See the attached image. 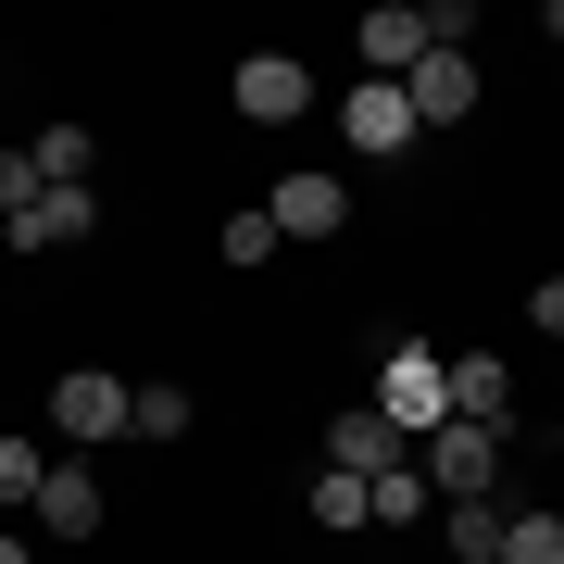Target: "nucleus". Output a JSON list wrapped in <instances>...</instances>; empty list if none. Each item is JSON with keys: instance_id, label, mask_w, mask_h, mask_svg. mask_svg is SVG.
<instances>
[{"instance_id": "obj_18", "label": "nucleus", "mask_w": 564, "mask_h": 564, "mask_svg": "<svg viewBox=\"0 0 564 564\" xmlns=\"http://www.w3.org/2000/svg\"><path fill=\"white\" fill-rule=\"evenodd\" d=\"M25 202H51V176H39V151H25V139H0V226H13Z\"/></svg>"}, {"instance_id": "obj_2", "label": "nucleus", "mask_w": 564, "mask_h": 564, "mask_svg": "<svg viewBox=\"0 0 564 564\" xmlns=\"http://www.w3.org/2000/svg\"><path fill=\"white\" fill-rule=\"evenodd\" d=\"M502 452H514L502 426H464V414L440 426V440H414V464H426L440 502H489V489H502Z\"/></svg>"}, {"instance_id": "obj_13", "label": "nucleus", "mask_w": 564, "mask_h": 564, "mask_svg": "<svg viewBox=\"0 0 564 564\" xmlns=\"http://www.w3.org/2000/svg\"><path fill=\"white\" fill-rule=\"evenodd\" d=\"M25 151H39V176H51V188H88V163H101V139H88L76 113H51V126H39Z\"/></svg>"}, {"instance_id": "obj_1", "label": "nucleus", "mask_w": 564, "mask_h": 564, "mask_svg": "<svg viewBox=\"0 0 564 564\" xmlns=\"http://www.w3.org/2000/svg\"><path fill=\"white\" fill-rule=\"evenodd\" d=\"M377 414L402 426V440H440V426H452V351L389 339V364H377Z\"/></svg>"}, {"instance_id": "obj_4", "label": "nucleus", "mask_w": 564, "mask_h": 564, "mask_svg": "<svg viewBox=\"0 0 564 564\" xmlns=\"http://www.w3.org/2000/svg\"><path fill=\"white\" fill-rule=\"evenodd\" d=\"M226 101H239V126H302V113H314V76H302L289 51H251L239 76H226Z\"/></svg>"}, {"instance_id": "obj_21", "label": "nucleus", "mask_w": 564, "mask_h": 564, "mask_svg": "<svg viewBox=\"0 0 564 564\" xmlns=\"http://www.w3.org/2000/svg\"><path fill=\"white\" fill-rule=\"evenodd\" d=\"M527 326H540V339H564V276H540V289H527Z\"/></svg>"}, {"instance_id": "obj_5", "label": "nucleus", "mask_w": 564, "mask_h": 564, "mask_svg": "<svg viewBox=\"0 0 564 564\" xmlns=\"http://www.w3.org/2000/svg\"><path fill=\"white\" fill-rule=\"evenodd\" d=\"M339 139H351L364 163H389V151H414L426 126H414V101H402L389 76H351V101H339Z\"/></svg>"}, {"instance_id": "obj_17", "label": "nucleus", "mask_w": 564, "mask_h": 564, "mask_svg": "<svg viewBox=\"0 0 564 564\" xmlns=\"http://www.w3.org/2000/svg\"><path fill=\"white\" fill-rule=\"evenodd\" d=\"M414 514H440V489H426V464H389L377 477V527H414Z\"/></svg>"}, {"instance_id": "obj_9", "label": "nucleus", "mask_w": 564, "mask_h": 564, "mask_svg": "<svg viewBox=\"0 0 564 564\" xmlns=\"http://www.w3.org/2000/svg\"><path fill=\"white\" fill-rule=\"evenodd\" d=\"M0 239H13V251H76V239H101V188H51V202H25Z\"/></svg>"}, {"instance_id": "obj_6", "label": "nucleus", "mask_w": 564, "mask_h": 564, "mask_svg": "<svg viewBox=\"0 0 564 564\" xmlns=\"http://www.w3.org/2000/svg\"><path fill=\"white\" fill-rule=\"evenodd\" d=\"M402 101H414L426 139H440V126H464V113H477V51H440V39H426V63L402 76Z\"/></svg>"}, {"instance_id": "obj_8", "label": "nucleus", "mask_w": 564, "mask_h": 564, "mask_svg": "<svg viewBox=\"0 0 564 564\" xmlns=\"http://www.w3.org/2000/svg\"><path fill=\"white\" fill-rule=\"evenodd\" d=\"M263 214H276V239H339V226H351V188L326 176V163H302V176H276Z\"/></svg>"}, {"instance_id": "obj_3", "label": "nucleus", "mask_w": 564, "mask_h": 564, "mask_svg": "<svg viewBox=\"0 0 564 564\" xmlns=\"http://www.w3.org/2000/svg\"><path fill=\"white\" fill-rule=\"evenodd\" d=\"M51 426L63 440H126V426H139V389L101 377V364H76V377H51Z\"/></svg>"}, {"instance_id": "obj_11", "label": "nucleus", "mask_w": 564, "mask_h": 564, "mask_svg": "<svg viewBox=\"0 0 564 564\" xmlns=\"http://www.w3.org/2000/svg\"><path fill=\"white\" fill-rule=\"evenodd\" d=\"M452 414L514 440V364H502V351H452Z\"/></svg>"}, {"instance_id": "obj_14", "label": "nucleus", "mask_w": 564, "mask_h": 564, "mask_svg": "<svg viewBox=\"0 0 564 564\" xmlns=\"http://www.w3.org/2000/svg\"><path fill=\"white\" fill-rule=\"evenodd\" d=\"M314 527H326V540H351V527H377V489L326 464V477H314Z\"/></svg>"}, {"instance_id": "obj_15", "label": "nucleus", "mask_w": 564, "mask_h": 564, "mask_svg": "<svg viewBox=\"0 0 564 564\" xmlns=\"http://www.w3.org/2000/svg\"><path fill=\"white\" fill-rule=\"evenodd\" d=\"M502 564H564V514H552V502H514V527H502Z\"/></svg>"}, {"instance_id": "obj_12", "label": "nucleus", "mask_w": 564, "mask_h": 564, "mask_svg": "<svg viewBox=\"0 0 564 564\" xmlns=\"http://www.w3.org/2000/svg\"><path fill=\"white\" fill-rule=\"evenodd\" d=\"M101 477H88V464H51V489H39V540H101Z\"/></svg>"}, {"instance_id": "obj_22", "label": "nucleus", "mask_w": 564, "mask_h": 564, "mask_svg": "<svg viewBox=\"0 0 564 564\" xmlns=\"http://www.w3.org/2000/svg\"><path fill=\"white\" fill-rule=\"evenodd\" d=\"M0 564H39V527H25V540H13V527H0Z\"/></svg>"}, {"instance_id": "obj_7", "label": "nucleus", "mask_w": 564, "mask_h": 564, "mask_svg": "<svg viewBox=\"0 0 564 564\" xmlns=\"http://www.w3.org/2000/svg\"><path fill=\"white\" fill-rule=\"evenodd\" d=\"M326 464H339V477H364V489H377L389 464H414V440H402V426H389L377 402H351V414H326Z\"/></svg>"}, {"instance_id": "obj_19", "label": "nucleus", "mask_w": 564, "mask_h": 564, "mask_svg": "<svg viewBox=\"0 0 564 564\" xmlns=\"http://www.w3.org/2000/svg\"><path fill=\"white\" fill-rule=\"evenodd\" d=\"M126 440H188V389H176V377H151V389H139V426H126Z\"/></svg>"}, {"instance_id": "obj_16", "label": "nucleus", "mask_w": 564, "mask_h": 564, "mask_svg": "<svg viewBox=\"0 0 564 564\" xmlns=\"http://www.w3.org/2000/svg\"><path fill=\"white\" fill-rule=\"evenodd\" d=\"M39 489H51V452L39 440H0V514H39Z\"/></svg>"}, {"instance_id": "obj_20", "label": "nucleus", "mask_w": 564, "mask_h": 564, "mask_svg": "<svg viewBox=\"0 0 564 564\" xmlns=\"http://www.w3.org/2000/svg\"><path fill=\"white\" fill-rule=\"evenodd\" d=\"M214 251H226V263H263V251H276V214H263V202H251V214H226V226H214Z\"/></svg>"}, {"instance_id": "obj_10", "label": "nucleus", "mask_w": 564, "mask_h": 564, "mask_svg": "<svg viewBox=\"0 0 564 564\" xmlns=\"http://www.w3.org/2000/svg\"><path fill=\"white\" fill-rule=\"evenodd\" d=\"M364 76H389V88H402L414 76V63H426V0H389V13H364Z\"/></svg>"}]
</instances>
